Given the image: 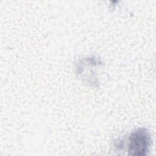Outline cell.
Listing matches in <instances>:
<instances>
[{
	"label": "cell",
	"instance_id": "1",
	"mask_svg": "<svg viewBox=\"0 0 156 156\" xmlns=\"http://www.w3.org/2000/svg\"><path fill=\"white\" fill-rule=\"evenodd\" d=\"M151 138L149 132L144 128L138 129L129 138L128 152L132 155H146L149 151Z\"/></svg>",
	"mask_w": 156,
	"mask_h": 156
}]
</instances>
